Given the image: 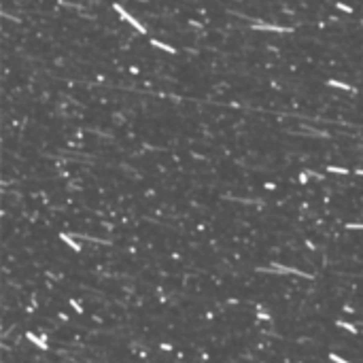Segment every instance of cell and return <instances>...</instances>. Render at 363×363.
Listing matches in <instances>:
<instances>
[{
  "mask_svg": "<svg viewBox=\"0 0 363 363\" xmlns=\"http://www.w3.org/2000/svg\"><path fill=\"white\" fill-rule=\"evenodd\" d=\"M331 359H333L336 363H348V361H344V359H340V357H336V355H331Z\"/></svg>",
  "mask_w": 363,
  "mask_h": 363,
  "instance_id": "cell-1",
  "label": "cell"
}]
</instances>
